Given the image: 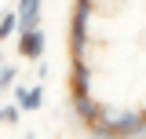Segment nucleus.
Here are the masks:
<instances>
[{
  "label": "nucleus",
  "instance_id": "obj_1",
  "mask_svg": "<svg viewBox=\"0 0 146 139\" xmlns=\"http://www.w3.org/2000/svg\"><path fill=\"white\" fill-rule=\"evenodd\" d=\"M91 136H146V110H106L88 124Z\"/></svg>",
  "mask_w": 146,
  "mask_h": 139
},
{
  "label": "nucleus",
  "instance_id": "obj_2",
  "mask_svg": "<svg viewBox=\"0 0 146 139\" xmlns=\"http://www.w3.org/2000/svg\"><path fill=\"white\" fill-rule=\"evenodd\" d=\"M95 15V0H73V18H70V55L84 59L88 51V29Z\"/></svg>",
  "mask_w": 146,
  "mask_h": 139
},
{
  "label": "nucleus",
  "instance_id": "obj_3",
  "mask_svg": "<svg viewBox=\"0 0 146 139\" xmlns=\"http://www.w3.org/2000/svg\"><path fill=\"white\" fill-rule=\"evenodd\" d=\"M15 15H18V29H36L44 18V0H15Z\"/></svg>",
  "mask_w": 146,
  "mask_h": 139
},
{
  "label": "nucleus",
  "instance_id": "obj_4",
  "mask_svg": "<svg viewBox=\"0 0 146 139\" xmlns=\"http://www.w3.org/2000/svg\"><path fill=\"white\" fill-rule=\"evenodd\" d=\"M18 55L22 59H44V29H18Z\"/></svg>",
  "mask_w": 146,
  "mask_h": 139
},
{
  "label": "nucleus",
  "instance_id": "obj_5",
  "mask_svg": "<svg viewBox=\"0 0 146 139\" xmlns=\"http://www.w3.org/2000/svg\"><path fill=\"white\" fill-rule=\"evenodd\" d=\"M84 92H91V66H88V59H73V66H70V95H84Z\"/></svg>",
  "mask_w": 146,
  "mask_h": 139
},
{
  "label": "nucleus",
  "instance_id": "obj_6",
  "mask_svg": "<svg viewBox=\"0 0 146 139\" xmlns=\"http://www.w3.org/2000/svg\"><path fill=\"white\" fill-rule=\"evenodd\" d=\"M11 92H15V103L22 110H29V114L44 106V84H29V88L26 84H11Z\"/></svg>",
  "mask_w": 146,
  "mask_h": 139
},
{
  "label": "nucleus",
  "instance_id": "obj_7",
  "mask_svg": "<svg viewBox=\"0 0 146 139\" xmlns=\"http://www.w3.org/2000/svg\"><path fill=\"white\" fill-rule=\"evenodd\" d=\"M11 33H18V15H15V7L0 11V40H7Z\"/></svg>",
  "mask_w": 146,
  "mask_h": 139
},
{
  "label": "nucleus",
  "instance_id": "obj_8",
  "mask_svg": "<svg viewBox=\"0 0 146 139\" xmlns=\"http://www.w3.org/2000/svg\"><path fill=\"white\" fill-rule=\"evenodd\" d=\"M18 117H22V106H18V103L0 106V124H18Z\"/></svg>",
  "mask_w": 146,
  "mask_h": 139
},
{
  "label": "nucleus",
  "instance_id": "obj_9",
  "mask_svg": "<svg viewBox=\"0 0 146 139\" xmlns=\"http://www.w3.org/2000/svg\"><path fill=\"white\" fill-rule=\"evenodd\" d=\"M15 77H18V70H15V66H4V62H0V95L15 84Z\"/></svg>",
  "mask_w": 146,
  "mask_h": 139
},
{
  "label": "nucleus",
  "instance_id": "obj_10",
  "mask_svg": "<svg viewBox=\"0 0 146 139\" xmlns=\"http://www.w3.org/2000/svg\"><path fill=\"white\" fill-rule=\"evenodd\" d=\"M0 62H4V59H0Z\"/></svg>",
  "mask_w": 146,
  "mask_h": 139
}]
</instances>
